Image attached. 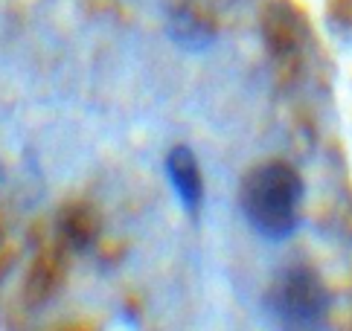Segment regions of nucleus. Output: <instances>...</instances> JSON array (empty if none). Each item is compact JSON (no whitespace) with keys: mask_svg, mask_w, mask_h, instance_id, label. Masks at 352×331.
I'll use <instances>...</instances> for the list:
<instances>
[{"mask_svg":"<svg viewBox=\"0 0 352 331\" xmlns=\"http://www.w3.org/2000/svg\"><path fill=\"white\" fill-rule=\"evenodd\" d=\"M303 181L288 163L271 160L250 169L239 189V207L250 230L268 241L288 238L300 224Z\"/></svg>","mask_w":352,"mask_h":331,"instance_id":"1","label":"nucleus"},{"mask_svg":"<svg viewBox=\"0 0 352 331\" xmlns=\"http://www.w3.org/2000/svg\"><path fill=\"white\" fill-rule=\"evenodd\" d=\"M166 177L178 201L184 203V209L195 215L201 209V201H204V177H201L195 155L186 146H175L166 155Z\"/></svg>","mask_w":352,"mask_h":331,"instance_id":"3","label":"nucleus"},{"mask_svg":"<svg viewBox=\"0 0 352 331\" xmlns=\"http://www.w3.org/2000/svg\"><path fill=\"white\" fill-rule=\"evenodd\" d=\"M268 311L280 331H320L329 317V290L311 267L294 264L274 279Z\"/></svg>","mask_w":352,"mask_h":331,"instance_id":"2","label":"nucleus"}]
</instances>
